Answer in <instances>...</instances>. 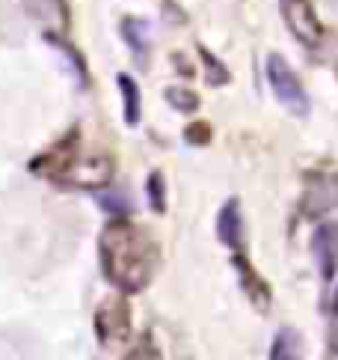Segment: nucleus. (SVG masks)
<instances>
[{"label":"nucleus","mask_w":338,"mask_h":360,"mask_svg":"<svg viewBox=\"0 0 338 360\" xmlns=\"http://www.w3.org/2000/svg\"><path fill=\"white\" fill-rule=\"evenodd\" d=\"M98 256L104 277L128 295L142 292L149 286L161 259L154 238L142 226L125 221V217H116L113 224L101 229Z\"/></svg>","instance_id":"nucleus-1"},{"label":"nucleus","mask_w":338,"mask_h":360,"mask_svg":"<svg viewBox=\"0 0 338 360\" xmlns=\"http://www.w3.org/2000/svg\"><path fill=\"white\" fill-rule=\"evenodd\" d=\"M30 170L39 176H48L57 185L81 188V191H98L110 185L113 179V161L107 155H81L74 143V134L66 137L54 149H48L42 158L30 164Z\"/></svg>","instance_id":"nucleus-2"},{"label":"nucleus","mask_w":338,"mask_h":360,"mask_svg":"<svg viewBox=\"0 0 338 360\" xmlns=\"http://www.w3.org/2000/svg\"><path fill=\"white\" fill-rule=\"evenodd\" d=\"M267 84L273 89V96H276L294 117H309V108H311L309 96H306L300 78L294 75V69L288 66V60H285L282 54L267 57Z\"/></svg>","instance_id":"nucleus-3"},{"label":"nucleus","mask_w":338,"mask_h":360,"mask_svg":"<svg viewBox=\"0 0 338 360\" xmlns=\"http://www.w3.org/2000/svg\"><path fill=\"white\" fill-rule=\"evenodd\" d=\"M282 9V18H285V27L291 30V36L303 48H318L323 39V27H320V18L315 15L309 0H282L279 4Z\"/></svg>","instance_id":"nucleus-4"},{"label":"nucleus","mask_w":338,"mask_h":360,"mask_svg":"<svg viewBox=\"0 0 338 360\" xmlns=\"http://www.w3.org/2000/svg\"><path fill=\"white\" fill-rule=\"evenodd\" d=\"M95 333L104 345H116L131 337V307H128L125 298H107L98 307Z\"/></svg>","instance_id":"nucleus-5"},{"label":"nucleus","mask_w":338,"mask_h":360,"mask_svg":"<svg viewBox=\"0 0 338 360\" xmlns=\"http://www.w3.org/2000/svg\"><path fill=\"white\" fill-rule=\"evenodd\" d=\"M21 4H24V9H27L39 24H45L48 33H57V30L69 27V6H66V0H21Z\"/></svg>","instance_id":"nucleus-6"},{"label":"nucleus","mask_w":338,"mask_h":360,"mask_svg":"<svg viewBox=\"0 0 338 360\" xmlns=\"http://www.w3.org/2000/svg\"><path fill=\"white\" fill-rule=\"evenodd\" d=\"M315 253H318V262H320V274L330 283L335 277V268H338V224H323L318 229Z\"/></svg>","instance_id":"nucleus-7"},{"label":"nucleus","mask_w":338,"mask_h":360,"mask_svg":"<svg viewBox=\"0 0 338 360\" xmlns=\"http://www.w3.org/2000/svg\"><path fill=\"white\" fill-rule=\"evenodd\" d=\"M217 236L226 248L238 250L241 241H243V221H241V205L238 200H229L223 209H219V217H217Z\"/></svg>","instance_id":"nucleus-8"},{"label":"nucleus","mask_w":338,"mask_h":360,"mask_svg":"<svg viewBox=\"0 0 338 360\" xmlns=\"http://www.w3.org/2000/svg\"><path fill=\"white\" fill-rule=\"evenodd\" d=\"M235 268H238V274H241L243 292L250 295V301H252L255 307H262V310H264V307L270 304V289L264 286V280L252 271L250 262H243V256H235Z\"/></svg>","instance_id":"nucleus-9"},{"label":"nucleus","mask_w":338,"mask_h":360,"mask_svg":"<svg viewBox=\"0 0 338 360\" xmlns=\"http://www.w3.org/2000/svg\"><path fill=\"white\" fill-rule=\"evenodd\" d=\"M116 84H119V89H122L125 122H128V125H137L140 117H142V101H140V86H137V81L131 78V75H119V78H116Z\"/></svg>","instance_id":"nucleus-10"},{"label":"nucleus","mask_w":338,"mask_h":360,"mask_svg":"<svg viewBox=\"0 0 338 360\" xmlns=\"http://www.w3.org/2000/svg\"><path fill=\"white\" fill-rule=\"evenodd\" d=\"M122 39L128 42V48L134 51L137 60H146V54H149V27H146V21L122 18Z\"/></svg>","instance_id":"nucleus-11"},{"label":"nucleus","mask_w":338,"mask_h":360,"mask_svg":"<svg viewBox=\"0 0 338 360\" xmlns=\"http://www.w3.org/2000/svg\"><path fill=\"white\" fill-rule=\"evenodd\" d=\"M270 360H303V342L291 328H282L270 345Z\"/></svg>","instance_id":"nucleus-12"},{"label":"nucleus","mask_w":338,"mask_h":360,"mask_svg":"<svg viewBox=\"0 0 338 360\" xmlns=\"http://www.w3.org/2000/svg\"><path fill=\"white\" fill-rule=\"evenodd\" d=\"M45 39L50 42V45H54L57 51H60V54L62 57H66V63H72V66H74V75H77V84H81V86H86V63H83V57L81 54H77V51L69 45V42H62L60 39V36L57 33H45Z\"/></svg>","instance_id":"nucleus-13"},{"label":"nucleus","mask_w":338,"mask_h":360,"mask_svg":"<svg viewBox=\"0 0 338 360\" xmlns=\"http://www.w3.org/2000/svg\"><path fill=\"white\" fill-rule=\"evenodd\" d=\"M98 205L107 214H113V217H128V214H131V200H128V194H125V191H119V188L98 194Z\"/></svg>","instance_id":"nucleus-14"},{"label":"nucleus","mask_w":338,"mask_h":360,"mask_svg":"<svg viewBox=\"0 0 338 360\" xmlns=\"http://www.w3.org/2000/svg\"><path fill=\"white\" fill-rule=\"evenodd\" d=\"M166 101L175 110H181V113H193V110L199 108V96L190 93V89H181V86H169L166 89Z\"/></svg>","instance_id":"nucleus-15"},{"label":"nucleus","mask_w":338,"mask_h":360,"mask_svg":"<svg viewBox=\"0 0 338 360\" xmlns=\"http://www.w3.org/2000/svg\"><path fill=\"white\" fill-rule=\"evenodd\" d=\"M146 194H149V202H151V209L163 214L166 212V191H163V176L154 170L149 176V182H146Z\"/></svg>","instance_id":"nucleus-16"},{"label":"nucleus","mask_w":338,"mask_h":360,"mask_svg":"<svg viewBox=\"0 0 338 360\" xmlns=\"http://www.w3.org/2000/svg\"><path fill=\"white\" fill-rule=\"evenodd\" d=\"M199 54H202L205 66H208V81H211V84H226V81H229V72H226L223 66H219V63H217L211 54H208L205 48H199Z\"/></svg>","instance_id":"nucleus-17"},{"label":"nucleus","mask_w":338,"mask_h":360,"mask_svg":"<svg viewBox=\"0 0 338 360\" xmlns=\"http://www.w3.org/2000/svg\"><path fill=\"white\" fill-rule=\"evenodd\" d=\"M184 137L190 140V143H208V137H211V131H208V125L196 122V125H190V128H187Z\"/></svg>","instance_id":"nucleus-18"},{"label":"nucleus","mask_w":338,"mask_h":360,"mask_svg":"<svg viewBox=\"0 0 338 360\" xmlns=\"http://www.w3.org/2000/svg\"><path fill=\"white\" fill-rule=\"evenodd\" d=\"M125 360H161V357H158V352L151 349V342L146 340V345H142V349H134Z\"/></svg>","instance_id":"nucleus-19"}]
</instances>
